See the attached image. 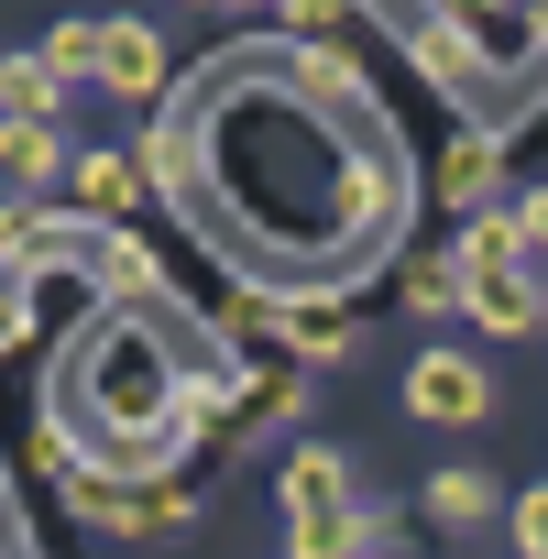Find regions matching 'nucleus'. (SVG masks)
Segmentation results:
<instances>
[{
  "mask_svg": "<svg viewBox=\"0 0 548 559\" xmlns=\"http://www.w3.org/2000/svg\"><path fill=\"white\" fill-rule=\"evenodd\" d=\"M252 319H263L274 341H286L297 362H352V341H362V330H352L341 308H252Z\"/></svg>",
  "mask_w": 548,
  "mask_h": 559,
  "instance_id": "nucleus-6",
  "label": "nucleus"
},
{
  "mask_svg": "<svg viewBox=\"0 0 548 559\" xmlns=\"http://www.w3.org/2000/svg\"><path fill=\"white\" fill-rule=\"evenodd\" d=\"M0 176H12V187H45V176H67V143H56V121H12V110H0Z\"/></svg>",
  "mask_w": 548,
  "mask_h": 559,
  "instance_id": "nucleus-10",
  "label": "nucleus"
},
{
  "mask_svg": "<svg viewBox=\"0 0 548 559\" xmlns=\"http://www.w3.org/2000/svg\"><path fill=\"white\" fill-rule=\"evenodd\" d=\"M439 198H450V209H493V143H483V132H450V154H439Z\"/></svg>",
  "mask_w": 548,
  "mask_h": 559,
  "instance_id": "nucleus-11",
  "label": "nucleus"
},
{
  "mask_svg": "<svg viewBox=\"0 0 548 559\" xmlns=\"http://www.w3.org/2000/svg\"><path fill=\"white\" fill-rule=\"evenodd\" d=\"M395 548V504L352 493L341 515H286V559H384Z\"/></svg>",
  "mask_w": 548,
  "mask_h": 559,
  "instance_id": "nucleus-2",
  "label": "nucleus"
},
{
  "mask_svg": "<svg viewBox=\"0 0 548 559\" xmlns=\"http://www.w3.org/2000/svg\"><path fill=\"white\" fill-rule=\"evenodd\" d=\"M34 230H45L34 209H0V252H12V241H34Z\"/></svg>",
  "mask_w": 548,
  "mask_h": 559,
  "instance_id": "nucleus-19",
  "label": "nucleus"
},
{
  "mask_svg": "<svg viewBox=\"0 0 548 559\" xmlns=\"http://www.w3.org/2000/svg\"><path fill=\"white\" fill-rule=\"evenodd\" d=\"M56 67L45 56H0V110H12V121H56Z\"/></svg>",
  "mask_w": 548,
  "mask_h": 559,
  "instance_id": "nucleus-12",
  "label": "nucleus"
},
{
  "mask_svg": "<svg viewBox=\"0 0 548 559\" xmlns=\"http://www.w3.org/2000/svg\"><path fill=\"white\" fill-rule=\"evenodd\" d=\"M493 515H504V493H493V472H472V461H450V472L428 483V526H461V537H472V526H493Z\"/></svg>",
  "mask_w": 548,
  "mask_h": 559,
  "instance_id": "nucleus-9",
  "label": "nucleus"
},
{
  "mask_svg": "<svg viewBox=\"0 0 548 559\" xmlns=\"http://www.w3.org/2000/svg\"><path fill=\"white\" fill-rule=\"evenodd\" d=\"M515 230H526V252H548V187H526V198H515Z\"/></svg>",
  "mask_w": 548,
  "mask_h": 559,
  "instance_id": "nucleus-18",
  "label": "nucleus"
},
{
  "mask_svg": "<svg viewBox=\"0 0 548 559\" xmlns=\"http://www.w3.org/2000/svg\"><path fill=\"white\" fill-rule=\"evenodd\" d=\"M504 526H515V548H526V559H548V483H526V493L504 504Z\"/></svg>",
  "mask_w": 548,
  "mask_h": 559,
  "instance_id": "nucleus-16",
  "label": "nucleus"
},
{
  "mask_svg": "<svg viewBox=\"0 0 548 559\" xmlns=\"http://www.w3.org/2000/svg\"><path fill=\"white\" fill-rule=\"evenodd\" d=\"M406 417H417V428H483V417H493V373H483L461 341H439V352L406 362Z\"/></svg>",
  "mask_w": 548,
  "mask_h": 559,
  "instance_id": "nucleus-1",
  "label": "nucleus"
},
{
  "mask_svg": "<svg viewBox=\"0 0 548 559\" xmlns=\"http://www.w3.org/2000/svg\"><path fill=\"white\" fill-rule=\"evenodd\" d=\"M274 493H286V515H341L362 483H352V461H341V450H319V439H308V450H286Z\"/></svg>",
  "mask_w": 548,
  "mask_h": 559,
  "instance_id": "nucleus-4",
  "label": "nucleus"
},
{
  "mask_svg": "<svg viewBox=\"0 0 548 559\" xmlns=\"http://www.w3.org/2000/svg\"><path fill=\"white\" fill-rule=\"evenodd\" d=\"M450 308H461V263L450 252H417L406 263V319H450Z\"/></svg>",
  "mask_w": 548,
  "mask_h": 559,
  "instance_id": "nucleus-13",
  "label": "nucleus"
},
{
  "mask_svg": "<svg viewBox=\"0 0 548 559\" xmlns=\"http://www.w3.org/2000/svg\"><path fill=\"white\" fill-rule=\"evenodd\" d=\"M450 263H461V274H515V263H526L515 209H472V219H461V241H450Z\"/></svg>",
  "mask_w": 548,
  "mask_h": 559,
  "instance_id": "nucleus-8",
  "label": "nucleus"
},
{
  "mask_svg": "<svg viewBox=\"0 0 548 559\" xmlns=\"http://www.w3.org/2000/svg\"><path fill=\"white\" fill-rule=\"evenodd\" d=\"M286 23H297V34H341V23H352V0H286Z\"/></svg>",
  "mask_w": 548,
  "mask_h": 559,
  "instance_id": "nucleus-17",
  "label": "nucleus"
},
{
  "mask_svg": "<svg viewBox=\"0 0 548 559\" xmlns=\"http://www.w3.org/2000/svg\"><path fill=\"white\" fill-rule=\"evenodd\" d=\"M67 198H78L88 219H121V209L143 198V165H132V154H110V143H99V154H67Z\"/></svg>",
  "mask_w": 548,
  "mask_h": 559,
  "instance_id": "nucleus-5",
  "label": "nucleus"
},
{
  "mask_svg": "<svg viewBox=\"0 0 548 559\" xmlns=\"http://www.w3.org/2000/svg\"><path fill=\"white\" fill-rule=\"evenodd\" d=\"M241 12H263V0H241ZM274 12H286V0H274Z\"/></svg>",
  "mask_w": 548,
  "mask_h": 559,
  "instance_id": "nucleus-20",
  "label": "nucleus"
},
{
  "mask_svg": "<svg viewBox=\"0 0 548 559\" xmlns=\"http://www.w3.org/2000/svg\"><path fill=\"white\" fill-rule=\"evenodd\" d=\"M99 78H110L121 99H154V78H165V45H154V23H99Z\"/></svg>",
  "mask_w": 548,
  "mask_h": 559,
  "instance_id": "nucleus-7",
  "label": "nucleus"
},
{
  "mask_svg": "<svg viewBox=\"0 0 548 559\" xmlns=\"http://www.w3.org/2000/svg\"><path fill=\"white\" fill-rule=\"evenodd\" d=\"M34 341V252H0V352Z\"/></svg>",
  "mask_w": 548,
  "mask_h": 559,
  "instance_id": "nucleus-14",
  "label": "nucleus"
},
{
  "mask_svg": "<svg viewBox=\"0 0 548 559\" xmlns=\"http://www.w3.org/2000/svg\"><path fill=\"white\" fill-rule=\"evenodd\" d=\"M34 56L56 67V88H67V78H99V23H56V34L34 45Z\"/></svg>",
  "mask_w": 548,
  "mask_h": 559,
  "instance_id": "nucleus-15",
  "label": "nucleus"
},
{
  "mask_svg": "<svg viewBox=\"0 0 548 559\" xmlns=\"http://www.w3.org/2000/svg\"><path fill=\"white\" fill-rule=\"evenodd\" d=\"M461 319L483 330V341H526V330H548V286L515 263V274H461Z\"/></svg>",
  "mask_w": 548,
  "mask_h": 559,
  "instance_id": "nucleus-3",
  "label": "nucleus"
}]
</instances>
